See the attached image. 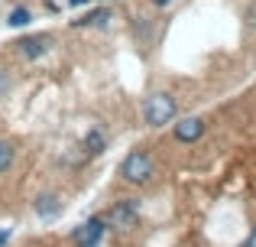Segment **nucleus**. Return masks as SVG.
Returning a JSON list of instances; mask_svg holds the SVG:
<instances>
[{
  "mask_svg": "<svg viewBox=\"0 0 256 247\" xmlns=\"http://www.w3.org/2000/svg\"><path fill=\"white\" fill-rule=\"evenodd\" d=\"M6 23H10V30H23V26H30V23H32V13L26 10V7H16V10H10Z\"/></svg>",
  "mask_w": 256,
  "mask_h": 247,
  "instance_id": "9d476101",
  "label": "nucleus"
},
{
  "mask_svg": "<svg viewBox=\"0 0 256 247\" xmlns=\"http://www.w3.org/2000/svg\"><path fill=\"white\" fill-rule=\"evenodd\" d=\"M100 4H107V0H100Z\"/></svg>",
  "mask_w": 256,
  "mask_h": 247,
  "instance_id": "f3484780",
  "label": "nucleus"
},
{
  "mask_svg": "<svg viewBox=\"0 0 256 247\" xmlns=\"http://www.w3.org/2000/svg\"><path fill=\"white\" fill-rule=\"evenodd\" d=\"M13 156H16L13 143H10V140H0V172H6L13 166Z\"/></svg>",
  "mask_w": 256,
  "mask_h": 247,
  "instance_id": "9b49d317",
  "label": "nucleus"
},
{
  "mask_svg": "<svg viewBox=\"0 0 256 247\" xmlns=\"http://www.w3.org/2000/svg\"><path fill=\"white\" fill-rule=\"evenodd\" d=\"M6 91H10V72L0 69V98H6Z\"/></svg>",
  "mask_w": 256,
  "mask_h": 247,
  "instance_id": "f8f14e48",
  "label": "nucleus"
},
{
  "mask_svg": "<svg viewBox=\"0 0 256 247\" xmlns=\"http://www.w3.org/2000/svg\"><path fill=\"white\" fill-rule=\"evenodd\" d=\"M68 4H72V7H84L88 0H68Z\"/></svg>",
  "mask_w": 256,
  "mask_h": 247,
  "instance_id": "dca6fc26",
  "label": "nucleus"
},
{
  "mask_svg": "<svg viewBox=\"0 0 256 247\" xmlns=\"http://www.w3.org/2000/svg\"><path fill=\"white\" fill-rule=\"evenodd\" d=\"M104 231H107L104 218H91V221H84L82 228H75V244L78 247H98L100 237H104Z\"/></svg>",
  "mask_w": 256,
  "mask_h": 247,
  "instance_id": "20e7f679",
  "label": "nucleus"
},
{
  "mask_svg": "<svg viewBox=\"0 0 256 247\" xmlns=\"http://www.w3.org/2000/svg\"><path fill=\"white\" fill-rule=\"evenodd\" d=\"M104 224L110 231H120V234H126V231H133L140 224V215H136V205L133 202H117L107 208L104 215Z\"/></svg>",
  "mask_w": 256,
  "mask_h": 247,
  "instance_id": "7ed1b4c3",
  "label": "nucleus"
},
{
  "mask_svg": "<svg viewBox=\"0 0 256 247\" xmlns=\"http://www.w3.org/2000/svg\"><path fill=\"white\" fill-rule=\"evenodd\" d=\"M6 241H10V231H6V228H4V231H0V247H4Z\"/></svg>",
  "mask_w": 256,
  "mask_h": 247,
  "instance_id": "ddd939ff",
  "label": "nucleus"
},
{
  "mask_svg": "<svg viewBox=\"0 0 256 247\" xmlns=\"http://www.w3.org/2000/svg\"><path fill=\"white\" fill-rule=\"evenodd\" d=\"M152 172H156V163H152V156L146 150L126 153L124 163H120V176H124L130 185H146L152 179Z\"/></svg>",
  "mask_w": 256,
  "mask_h": 247,
  "instance_id": "f03ea898",
  "label": "nucleus"
},
{
  "mask_svg": "<svg viewBox=\"0 0 256 247\" xmlns=\"http://www.w3.org/2000/svg\"><path fill=\"white\" fill-rule=\"evenodd\" d=\"M201 137H204V121L201 117H182L175 124V140L178 143H198Z\"/></svg>",
  "mask_w": 256,
  "mask_h": 247,
  "instance_id": "423d86ee",
  "label": "nucleus"
},
{
  "mask_svg": "<svg viewBox=\"0 0 256 247\" xmlns=\"http://www.w3.org/2000/svg\"><path fill=\"white\" fill-rule=\"evenodd\" d=\"M36 211H39V218H46V221H56V218L62 215V202H58L56 195H39L36 198Z\"/></svg>",
  "mask_w": 256,
  "mask_h": 247,
  "instance_id": "0eeeda50",
  "label": "nucleus"
},
{
  "mask_svg": "<svg viewBox=\"0 0 256 247\" xmlns=\"http://www.w3.org/2000/svg\"><path fill=\"white\" fill-rule=\"evenodd\" d=\"M104 146H107V137L100 133V127H94V130L88 133V140H84L88 156H98V153H104Z\"/></svg>",
  "mask_w": 256,
  "mask_h": 247,
  "instance_id": "6e6552de",
  "label": "nucleus"
},
{
  "mask_svg": "<svg viewBox=\"0 0 256 247\" xmlns=\"http://www.w3.org/2000/svg\"><path fill=\"white\" fill-rule=\"evenodd\" d=\"M244 247H256V231H253L250 237H246V244H244Z\"/></svg>",
  "mask_w": 256,
  "mask_h": 247,
  "instance_id": "2eb2a0df",
  "label": "nucleus"
},
{
  "mask_svg": "<svg viewBox=\"0 0 256 247\" xmlns=\"http://www.w3.org/2000/svg\"><path fill=\"white\" fill-rule=\"evenodd\" d=\"M107 20H110V10H91V13H84L82 20H75V26H107Z\"/></svg>",
  "mask_w": 256,
  "mask_h": 247,
  "instance_id": "1a4fd4ad",
  "label": "nucleus"
},
{
  "mask_svg": "<svg viewBox=\"0 0 256 247\" xmlns=\"http://www.w3.org/2000/svg\"><path fill=\"white\" fill-rule=\"evenodd\" d=\"M175 114H178V104H175V98L169 91H156V95H150L143 101V121L150 127H166L175 121Z\"/></svg>",
  "mask_w": 256,
  "mask_h": 247,
  "instance_id": "f257e3e1",
  "label": "nucleus"
},
{
  "mask_svg": "<svg viewBox=\"0 0 256 247\" xmlns=\"http://www.w3.org/2000/svg\"><path fill=\"white\" fill-rule=\"evenodd\" d=\"M150 4H152V7H169L172 0H150Z\"/></svg>",
  "mask_w": 256,
  "mask_h": 247,
  "instance_id": "4468645a",
  "label": "nucleus"
},
{
  "mask_svg": "<svg viewBox=\"0 0 256 247\" xmlns=\"http://www.w3.org/2000/svg\"><path fill=\"white\" fill-rule=\"evenodd\" d=\"M52 49V36H23L16 43V52L23 59H42Z\"/></svg>",
  "mask_w": 256,
  "mask_h": 247,
  "instance_id": "39448f33",
  "label": "nucleus"
}]
</instances>
